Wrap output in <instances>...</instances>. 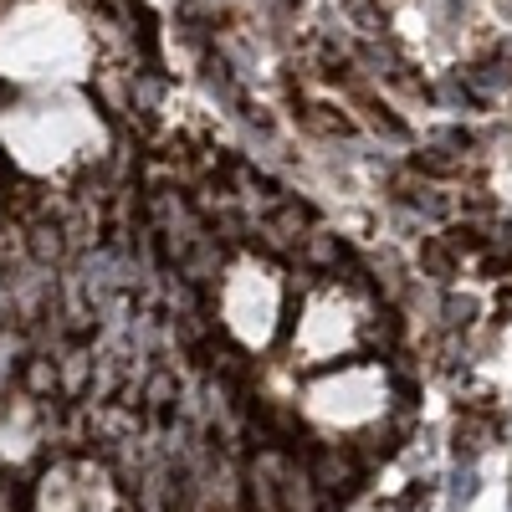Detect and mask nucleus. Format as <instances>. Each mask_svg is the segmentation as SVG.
Here are the masks:
<instances>
[{"mask_svg": "<svg viewBox=\"0 0 512 512\" xmlns=\"http://www.w3.org/2000/svg\"><path fill=\"white\" fill-rule=\"evenodd\" d=\"M98 62L93 21L77 0H0V82L82 88Z\"/></svg>", "mask_w": 512, "mask_h": 512, "instance_id": "obj_1", "label": "nucleus"}, {"mask_svg": "<svg viewBox=\"0 0 512 512\" xmlns=\"http://www.w3.org/2000/svg\"><path fill=\"white\" fill-rule=\"evenodd\" d=\"M359 344V308L349 292L323 287L308 297L303 323L292 333V349L303 354V364H333L338 354H349Z\"/></svg>", "mask_w": 512, "mask_h": 512, "instance_id": "obj_5", "label": "nucleus"}, {"mask_svg": "<svg viewBox=\"0 0 512 512\" xmlns=\"http://www.w3.org/2000/svg\"><path fill=\"white\" fill-rule=\"evenodd\" d=\"M0 149L21 175L52 180L108 149V123L82 88H26L0 103Z\"/></svg>", "mask_w": 512, "mask_h": 512, "instance_id": "obj_2", "label": "nucleus"}, {"mask_svg": "<svg viewBox=\"0 0 512 512\" xmlns=\"http://www.w3.org/2000/svg\"><path fill=\"white\" fill-rule=\"evenodd\" d=\"M221 328L236 338L241 349H267L282 323V277L262 256H236L221 277V297H216Z\"/></svg>", "mask_w": 512, "mask_h": 512, "instance_id": "obj_4", "label": "nucleus"}, {"mask_svg": "<svg viewBox=\"0 0 512 512\" xmlns=\"http://www.w3.org/2000/svg\"><path fill=\"white\" fill-rule=\"evenodd\" d=\"M384 410H390V374H384L379 364L328 369L303 390V415L328 436L369 431Z\"/></svg>", "mask_w": 512, "mask_h": 512, "instance_id": "obj_3", "label": "nucleus"}, {"mask_svg": "<svg viewBox=\"0 0 512 512\" xmlns=\"http://www.w3.org/2000/svg\"><path fill=\"white\" fill-rule=\"evenodd\" d=\"M31 512H118V487L93 461H57L36 482Z\"/></svg>", "mask_w": 512, "mask_h": 512, "instance_id": "obj_6", "label": "nucleus"}]
</instances>
